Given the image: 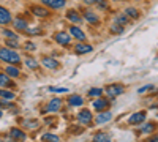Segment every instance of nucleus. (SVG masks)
<instances>
[{
  "label": "nucleus",
  "instance_id": "f257e3e1",
  "mask_svg": "<svg viewBox=\"0 0 158 142\" xmlns=\"http://www.w3.org/2000/svg\"><path fill=\"white\" fill-rule=\"evenodd\" d=\"M0 60H3L6 63H19L21 57L13 49H0Z\"/></svg>",
  "mask_w": 158,
  "mask_h": 142
},
{
  "label": "nucleus",
  "instance_id": "f03ea898",
  "mask_svg": "<svg viewBox=\"0 0 158 142\" xmlns=\"http://www.w3.org/2000/svg\"><path fill=\"white\" fill-rule=\"evenodd\" d=\"M104 92L108 93L109 98H115V96H118V95L123 93V87H122L120 84H111V85L106 87V90H104Z\"/></svg>",
  "mask_w": 158,
  "mask_h": 142
},
{
  "label": "nucleus",
  "instance_id": "7ed1b4c3",
  "mask_svg": "<svg viewBox=\"0 0 158 142\" xmlns=\"http://www.w3.org/2000/svg\"><path fill=\"white\" fill-rule=\"evenodd\" d=\"M54 40H56L59 44H62V46H68L70 41H71V38H70V35H68L67 32H57V33L54 35Z\"/></svg>",
  "mask_w": 158,
  "mask_h": 142
},
{
  "label": "nucleus",
  "instance_id": "20e7f679",
  "mask_svg": "<svg viewBox=\"0 0 158 142\" xmlns=\"http://www.w3.org/2000/svg\"><path fill=\"white\" fill-rule=\"evenodd\" d=\"M146 112L144 111H141V112H136V114H133L131 117L128 119V123L130 125H139V123H142L144 120H146Z\"/></svg>",
  "mask_w": 158,
  "mask_h": 142
},
{
  "label": "nucleus",
  "instance_id": "39448f33",
  "mask_svg": "<svg viewBox=\"0 0 158 142\" xmlns=\"http://www.w3.org/2000/svg\"><path fill=\"white\" fill-rule=\"evenodd\" d=\"M77 120L81 122L82 125H89L92 122V112L87 111V109H82L81 112L77 114Z\"/></svg>",
  "mask_w": 158,
  "mask_h": 142
},
{
  "label": "nucleus",
  "instance_id": "423d86ee",
  "mask_svg": "<svg viewBox=\"0 0 158 142\" xmlns=\"http://www.w3.org/2000/svg\"><path fill=\"white\" fill-rule=\"evenodd\" d=\"M43 5L52 8V10H60L65 6V0H41Z\"/></svg>",
  "mask_w": 158,
  "mask_h": 142
},
{
  "label": "nucleus",
  "instance_id": "0eeeda50",
  "mask_svg": "<svg viewBox=\"0 0 158 142\" xmlns=\"http://www.w3.org/2000/svg\"><path fill=\"white\" fill-rule=\"evenodd\" d=\"M60 108H62V101H60L59 98H54V99H51V101L48 103L46 111H48V112H57Z\"/></svg>",
  "mask_w": 158,
  "mask_h": 142
},
{
  "label": "nucleus",
  "instance_id": "6e6552de",
  "mask_svg": "<svg viewBox=\"0 0 158 142\" xmlns=\"http://www.w3.org/2000/svg\"><path fill=\"white\" fill-rule=\"evenodd\" d=\"M109 108V103H108V99H103V98H100L98 96V99H95V103H94V109L95 111H104V109H108Z\"/></svg>",
  "mask_w": 158,
  "mask_h": 142
},
{
  "label": "nucleus",
  "instance_id": "1a4fd4ad",
  "mask_svg": "<svg viewBox=\"0 0 158 142\" xmlns=\"http://www.w3.org/2000/svg\"><path fill=\"white\" fill-rule=\"evenodd\" d=\"M10 136L11 139H21V140H25L27 139V136H25V133L22 130H19V128H11V131H10Z\"/></svg>",
  "mask_w": 158,
  "mask_h": 142
},
{
  "label": "nucleus",
  "instance_id": "9d476101",
  "mask_svg": "<svg viewBox=\"0 0 158 142\" xmlns=\"http://www.w3.org/2000/svg\"><path fill=\"white\" fill-rule=\"evenodd\" d=\"M112 119V114L108 111V112H104V111H100V114L97 115V123H106V122H109Z\"/></svg>",
  "mask_w": 158,
  "mask_h": 142
},
{
  "label": "nucleus",
  "instance_id": "9b49d317",
  "mask_svg": "<svg viewBox=\"0 0 158 142\" xmlns=\"http://www.w3.org/2000/svg\"><path fill=\"white\" fill-rule=\"evenodd\" d=\"M70 35H73L76 40H81V41L85 40V33L79 29V27H74V25H73V27H70Z\"/></svg>",
  "mask_w": 158,
  "mask_h": 142
},
{
  "label": "nucleus",
  "instance_id": "f8f14e48",
  "mask_svg": "<svg viewBox=\"0 0 158 142\" xmlns=\"http://www.w3.org/2000/svg\"><path fill=\"white\" fill-rule=\"evenodd\" d=\"M41 63H43L46 68H49V70H56V68L59 67V62L54 60V59H51V57H43Z\"/></svg>",
  "mask_w": 158,
  "mask_h": 142
},
{
  "label": "nucleus",
  "instance_id": "ddd939ff",
  "mask_svg": "<svg viewBox=\"0 0 158 142\" xmlns=\"http://www.w3.org/2000/svg\"><path fill=\"white\" fill-rule=\"evenodd\" d=\"M8 22H11L10 11L3 6H0V24H8Z\"/></svg>",
  "mask_w": 158,
  "mask_h": 142
},
{
  "label": "nucleus",
  "instance_id": "4468645a",
  "mask_svg": "<svg viewBox=\"0 0 158 142\" xmlns=\"http://www.w3.org/2000/svg\"><path fill=\"white\" fill-rule=\"evenodd\" d=\"M67 18H68V21H71V22H81V21H82V16L79 14L76 10H70V11L67 13Z\"/></svg>",
  "mask_w": 158,
  "mask_h": 142
},
{
  "label": "nucleus",
  "instance_id": "2eb2a0df",
  "mask_svg": "<svg viewBox=\"0 0 158 142\" xmlns=\"http://www.w3.org/2000/svg\"><path fill=\"white\" fill-rule=\"evenodd\" d=\"M68 103H70L71 106H82L84 104V98L81 95H71L68 98Z\"/></svg>",
  "mask_w": 158,
  "mask_h": 142
},
{
  "label": "nucleus",
  "instance_id": "dca6fc26",
  "mask_svg": "<svg viewBox=\"0 0 158 142\" xmlns=\"http://www.w3.org/2000/svg\"><path fill=\"white\" fill-rule=\"evenodd\" d=\"M92 49H94V47H92L90 44H82V43L74 47V51L77 54H89V52H92Z\"/></svg>",
  "mask_w": 158,
  "mask_h": 142
},
{
  "label": "nucleus",
  "instance_id": "f3484780",
  "mask_svg": "<svg viewBox=\"0 0 158 142\" xmlns=\"http://www.w3.org/2000/svg\"><path fill=\"white\" fill-rule=\"evenodd\" d=\"M32 13H33V14H36V16H40V18L49 16V11L46 8H41V6H32Z\"/></svg>",
  "mask_w": 158,
  "mask_h": 142
},
{
  "label": "nucleus",
  "instance_id": "a211bd4d",
  "mask_svg": "<svg viewBox=\"0 0 158 142\" xmlns=\"http://www.w3.org/2000/svg\"><path fill=\"white\" fill-rule=\"evenodd\" d=\"M156 130V123L155 122H149V123H146L142 128H141V131L144 133V134H150V133H153Z\"/></svg>",
  "mask_w": 158,
  "mask_h": 142
},
{
  "label": "nucleus",
  "instance_id": "6ab92c4d",
  "mask_svg": "<svg viewBox=\"0 0 158 142\" xmlns=\"http://www.w3.org/2000/svg\"><path fill=\"white\" fill-rule=\"evenodd\" d=\"M109 139H111V136L108 133H97L94 136V140H97V142H108Z\"/></svg>",
  "mask_w": 158,
  "mask_h": 142
},
{
  "label": "nucleus",
  "instance_id": "aec40b11",
  "mask_svg": "<svg viewBox=\"0 0 158 142\" xmlns=\"http://www.w3.org/2000/svg\"><path fill=\"white\" fill-rule=\"evenodd\" d=\"M13 24H15V29H18V30H25L27 29V22H25L24 19H15L13 21Z\"/></svg>",
  "mask_w": 158,
  "mask_h": 142
},
{
  "label": "nucleus",
  "instance_id": "412c9836",
  "mask_svg": "<svg viewBox=\"0 0 158 142\" xmlns=\"http://www.w3.org/2000/svg\"><path fill=\"white\" fill-rule=\"evenodd\" d=\"M84 18H85L90 24H97V22H98V16L95 14V13H90V11H87V13H84Z\"/></svg>",
  "mask_w": 158,
  "mask_h": 142
},
{
  "label": "nucleus",
  "instance_id": "4be33fe9",
  "mask_svg": "<svg viewBox=\"0 0 158 142\" xmlns=\"http://www.w3.org/2000/svg\"><path fill=\"white\" fill-rule=\"evenodd\" d=\"M6 85H11V81H10L8 74L0 73V87H6Z\"/></svg>",
  "mask_w": 158,
  "mask_h": 142
},
{
  "label": "nucleus",
  "instance_id": "5701e85b",
  "mask_svg": "<svg viewBox=\"0 0 158 142\" xmlns=\"http://www.w3.org/2000/svg\"><path fill=\"white\" fill-rule=\"evenodd\" d=\"M5 73H6L8 76H11V77H18V76H19V70L15 68V67H6V68H5Z\"/></svg>",
  "mask_w": 158,
  "mask_h": 142
},
{
  "label": "nucleus",
  "instance_id": "b1692460",
  "mask_svg": "<svg viewBox=\"0 0 158 142\" xmlns=\"http://www.w3.org/2000/svg\"><path fill=\"white\" fill-rule=\"evenodd\" d=\"M125 14L128 16V18H139V13H138V10H135V8H127L125 10Z\"/></svg>",
  "mask_w": 158,
  "mask_h": 142
},
{
  "label": "nucleus",
  "instance_id": "393cba45",
  "mask_svg": "<svg viewBox=\"0 0 158 142\" xmlns=\"http://www.w3.org/2000/svg\"><path fill=\"white\" fill-rule=\"evenodd\" d=\"M101 93H103V90H101V88H97V87L89 90V96H92V98H94V96L98 98V96H101Z\"/></svg>",
  "mask_w": 158,
  "mask_h": 142
},
{
  "label": "nucleus",
  "instance_id": "a878e982",
  "mask_svg": "<svg viewBox=\"0 0 158 142\" xmlns=\"http://www.w3.org/2000/svg\"><path fill=\"white\" fill-rule=\"evenodd\" d=\"M0 96L5 98V99H13L15 98V93L10 92V90H0Z\"/></svg>",
  "mask_w": 158,
  "mask_h": 142
},
{
  "label": "nucleus",
  "instance_id": "bb28decb",
  "mask_svg": "<svg viewBox=\"0 0 158 142\" xmlns=\"http://www.w3.org/2000/svg\"><path fill=\"white\" fill-rule=\"evenodd\" d=\"M41 139H43V140H49V142H57V140H60L59 136H56V134H43Z\"/></svg>",
  "mask_w": 158,
  "mask_h": 142
},
{
  "label": "nucleus",
  "instance_id": "cd10ccee",
  "mask_svg": "<svg viewBox=\"0 0 158 142\" xmlns=\"http://www.w3.org/2000/svg\"><path fill=\"white\" fill-rule=\"evenodd\" d=\"M49 92H52V93H65V92H68V88L67 87H49Z\"/></svg>",
  "mask_w": 158,
  "mask_h": 142
},
{
  "label": "nucleus",
  "instance_id": "c85d7f7f",
  "mask_svg": "<svg viewBox=\"0 0 158 142\" xmlns=\"http://www.w3.org/2000/svg\"><path fill=\"white\" fill-rule=\"evenodd\" d=\"M153 88H155V85H152V84L144 85V87H141V88L138 90V93H146V92H150V90H153Z\"/></svg>",
  "mask_w": 158,
  "mask_h": 142
},
{
  "label": "nucleus",
  "instance_id": "c756f323",
  "mask_svg": "<svg viewBox=\"0 0 158 142\" xmlns=\"http://www.w3.org/2000/svg\"><path fill=\"white\" fill-rule=\"evenodd\" d=\"M115 22H117V24H120V25H123V24L128 22V18H127L125 14H120V16H117V18H115Z\"/></svg>",
  "mask_w": 158,
  "mask_h": 142
},
{
  "label": "nucleus",
  "instance_id": "7c9ffc66",
  "mask_svg": "<svg viewBox=\"0 0 158 142\" xmlns=\"http://www.w3.org/2000/svg\"><path fill=\"white\" fill-rule=\"evenodd\" d=\"M6 46H10V47H18V46H19V41H16V38H10V40H6Z\"/></svg>",
  "mask_w": 158,
  "mask_h": 142
},
{
  "label": "nucleus",
  "instance_id": "2f4dec72",
  "mask_svg": "<svg viewBox=\"0 0 158 142\" xmlns=\"http://www.w3.org/2000/svg\"><path fill=\"white\" fill-rule=\"evenodd\" d=\"M123 32V27H122V25H112V27H111V33H122Z\"/></svg>",
  "mask_w": 158,
  "mask_h": 142
},
{
  "label": "nucleus",
  "instance_id": "473e14b6",
  "mask_svg": "<svg viewBox=\"0 0 158 142\" xmlns=\"http://www.w3.org/2000/svg\"><path fill=\"white\" fill-rule=\"evenodd\" d=\"M25 65H27L29 68H32V70H35L38 65H36V62L33 60V59H27V60H25Z\"/></svg>",
  "mask_w": 158,
  "mask_h": 142
},
{
  "label": "nucleus",
  "instance_id": "72a5a7b5",
  "mask_svg": "<svg viewBox=\"0 0 158 142\" xmlns=\"http://www.w3.org/2000/svg\"><path fill=\"white\" fill-rule=\"evenodd\" d=\"M25 32L30 33V35H38V33H41V30H40V29H25Z\"/></svg>",
  "mask_w": 158,
  "mask_h": 142
},
{
  "label": "nucleus",
  "instance_id": "f704fd0d",
  "mask_svg": "<svg viewBox=\"0 0 158 142\" xmlns=\"http://www.w3.org/2000/svg\"><path fill=\"white\" fill-rule=\"evenodd\" d=\"M3 35H5V36H8V38H16V35L13 33L11 30H3Z\"/></svg>",
  "mask_w": 158,
  "mask_h": 142
},
{
  "label": "nucleus",
  "instance_id": "c9c22d12",
  "mask_svg": "<svg viewBox=\"0 0 158 142\" xmlns=\"http://www.w3.org/2000/svg\"><path fill=\"white\" fill-rule=\"evenodd\" d=\"M11 104L6 103V99H0V108H10Z\"/></svg>",
  "mask_w": 158,
  "mask_h": 142
},
{
  "label": "nucleus",
  "instance_id": "e433bc0d",
  "mask_svg": "<svg viewBox=\"0 0 158 142\" xmlns=\"http://www.w3.org/2000/svg\"><path fill=\"white\" fill-rule=\"evenodd\" d=\"M84 2H85L87 5H95V3H100V2H103V0H84Z\"/></svg>",
  "mask_w": 158,
  "mask_h": 142
},
{
  "label": "nucleus",
  "instance_id": "4c0bfd02",
  "mask_svg": "<svg viewBox=\"0 0 158 142\" xmlns=\"http://www.w3.org/2000/svg\"><path fill=\"white\" fill-rule=\"evenodd\" d=\"M25 49H35V44L33 43H25Z\"/></svg>",
  "mask_w": 158,
  "mask_h": 142
},
{
  "label": "nucleus",
  "instance_id": "58836bf2",
  "mask_svg": "<svg viewBox=\"0 0 158 142\" xmlns=\"http://www.w3.org/2000/svg\"><path fill=\"white\" fill-rule=\"evenodd\" d=\"M150 142H158V134L153 136V137H150Z\"/></svg>",
  "mask_w": 158,
  "mask_h": 142
},
{
  "label": "nucleus",
  "instance_id": "ea45409f",
  "mask_svg": "<svg viewBox=\"0 0 158 142\" xmlns=\"http://www.w3.org/2000/svg\"><path fill=\"white\" fill-rule=\"evenodd\" d=\"M0 117H2V111H0Z\"/></svg>",
  "mask_w": 158,
  "mask_h": 142
}]
</instances>
